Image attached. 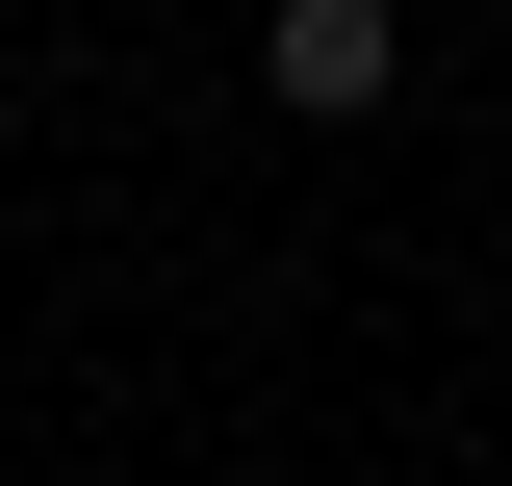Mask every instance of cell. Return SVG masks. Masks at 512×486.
<instances>
[{
  "label": "cell",
  "mask_w": 512,
  "mask_h": 486,
  "mask_svg": "<svg viewBox=\"0 0 512 486\" xmlns=\"http://www.w3.org/2000/svg\"><path fill=\"white\" fill-rule=\"evenodd\" d=\"M384 77H410V0H256V103H308V128H359Z\"/></svg>",
  "instance_id": "6da1fadb"
}]
</instances>
